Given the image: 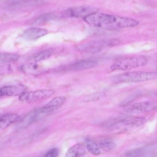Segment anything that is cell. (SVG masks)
<instances>
[{"mask_svg": "<svg viewBox=\"0 0 157 157\" xmlns=\"http://www.w3.org/2000/svg\"><path fill=\"white\" fill-rule=\"evenodd\" d=\"M97 64L95 60L85 59L78 61L63 67L65 70L78 71L85 70L93 67Z\"/></svg>", "mask_w": 157, "mask_h": 157, "instance_id": "30bf717a", "label": "cell"}, {"mask_svg": "<svg viewBox=\"0 0 157 157\" xmlns=\"http://www.w3.org/2000/svg\"><path fill=\"white\" fill-rule=\"evenodd\" d=\"M57 17L52 14L45 13L40 15L30 20L29 22L32 25H38L56 19Z\"/></svg>", "mask_w": 157, "mask_h": 157, "instance_id": "2e32d148", "label": "cell"}, {"mask_svg": "<svg viewBox=\"0 0 157 157\" xmlns=\"http://www.w3.org/2000/svg\"><path fill=\"white\" fill-rule=\"evenodd\" d=\"M86 147L89 152L94 155H98L101 153L99 146L93 141L87 139L86 142Z\"/></svg>", "mask_w": 157, "mask_h": 157, "instance_id": "e0dca14e", "label": "cell"}, {"mask_svg": "<svg viewBox=\"0 0 157 157\" xmlns=\"http://www.w3.org/2000/svg\"><path fill=\"white\" fill-rule=\"evenodd\" d=\"M147 59L145 56L124 58L119 59L111 67L113 70H126L145 66L147 62Z\"/></svg>", "mask_w": 157, "mask_h": 157, "instance_id": "277c9868", "label": "cell"}, {"mask_svg": "<svg viewBox=\"0 0 157 157\" xmlns=\"http://www.w3.org/2000/svg\"><path fill=\"white\" fill-rule=\"evenodd\" d=\"M53 52L52 49H50L42 51L35 56V60L36 61H39L47 59L51 55Z\"/></svg>", "mask_w": 157, "mask_h": 157, "instance_id": "d6986e66", "label": "cell"}, {"mask_svg": "<svg viewBox=\"0 0 157 157\" xmlns=\"http://www.w3.org/2000/svg\"><path fill=\"white\" fill-rule=\"evenodd\" d=\"M20 119V116L16 114L9 113L2 115L0 117V129H5Z\"/></svg>", "mask_w": 157, "mask_h": 157, "instance_id": "5bb4252c", "label": "cell"}, {"mask_svg": "<svg viewBox=\"0 0 157 157\" xmlns=\"http://www.w3.org/2000/svg\"><path fill=\"white\" fill-rule=\"evenodd\" d=\"M2 69H0V70H2V71H0V73H1L2 72V74L4 72H10L11 71V68L10 66H4L2 67Z\"/></svg>", "mask_w": 157, "mask_h": 157, "instance_id": "cb8c5ba5", "label": "cell"}, {"mask_svg": "<svg viewBox=\"0 0 157 157\" xmlns=\"http://www.w3.org/2000/svg\"><path fill=\"white\" fill-rule=\"evenodd\" d=\"M140 151L138 150H135L128 152L126 155V157H138Z\"/></svg>", "mask_w": 157, "mask_h": 157, "instance_id": "603a6c76", "label": "cell"}, {"mask_svg": "<svg viewBox=\"0 0 157 157\" xmlns=\"http://www.w3.org/2000/svg\"><path fill=\"white\" fill-rule=\"evenodd\" d=\"M117 39L102 40L92 42L85 44L81 47V49L87 52H96L105 48L111 47L117 45L120 43Z\"/></svg>", "mask_w": 157, "mask_h": 157, "instance_id": "52a82bcc", "label": "cell"}, {"mask_svg": "<svg viewBox=\"0 0 157 157\" xmlns=\"http://www.w3.org/2000/svg\"><path fill=\"white\" fill-rule=\"evenodd\" d=\"M66 98L64 97H56L41 108L44 112L48 114L59 109L64 104Z\"/></svg>", "mask_w": 157, "mask_h": 157, "instance_id": "8fae6325", "label": "cell"}, {"mask_svg": "<svg viewBox=\"0 0 157 157\" xmlns=\"http://www.w3.org/2000/svg\"><path fill=\"white\" fill-rule=\"evenodd\" d=\"M27 90V88L22 84L8 85L1 88L0 95L1 97L21 96Z\"/></svg>", "mask_w": 157, "mask_h": 157, "instance_id": "9c48e42d", "label": "cell"}, {"mask_svg": "<svg viewBox=\"0 0 157 157\" xmlns=\"http://www.w3.org/2000/svg\"><path fill=\"white\" fill-rule=\"evenodd\" d=\"M47 33L45 29L39 28H30L26 30L24 33L23 37L29 40H34L42 37Z\"/></svg>", "mask_w": 157, "mask_h": 157, "instance_id": "7c38bea8", "label": "cell"}, {"mask_svg": "<svg viewBox=\"0 0 157 157\" xmlns=\"http://www.w3.org/2000/svg\"><path fill=\"white\" fill-rule=\"evenodd\" d=\"M47 114L42 111L41 108H40L27 115L21 121L27 124H30L41 119Z\"/></svg>", "mask_w": 157, "mask_h": 157, "instance_id": "4fadbf2b", "label": "cell"}, {"mask_svg": "<svg viewBox=\"0 0 157 157\" xmlns=\"http://www.w3.org/2000/svg\"><path fill=\"white\" fill-rule=\"evenodd\" d=\"M123 109L129 113H149L157 110V101H147L127 104L124 106Z\"/></svg>", "mask_w": 157, "mask_h": 157, "instance_id": "5b68a950", "label": "cell"}, {"mask_svg": "<svg viewBox=\"0 0 157 157\" xmlns=\"http://www.w3.org/2000/svg\"><path fill=\"white\" fill-rule=\"evenodd\" d=\"M59 151L57 148H53L49 150L46 153L45 157H57Z\"/></svg>", "mask_w": 157, "mask_h": 157, "instance_id": "7402d4cb", "label": "cell"}, {"mask_svg": "<svg viewBox=\"0 0 157 157\" xmlns=\"http://www.w3.org/2000/svg\"><path fill=\"white\" fill-rule=\"evenodd\" d=\"M146 121L144 117H117L107 121L109 127L118 128L122 130L137 128L144 124Z\"/></svg>", "mask_w": 157, "mask_h": 157, "instance_id": "3957f363", "label": "cell"}, {"mask_svg": "<svg viewBox=\"0 0 157 157\" xmlns=\"http://www.w3.org/2000/svg\"><path fill=\"white\" fill-rule=\"evenodd\" d=\"M98 10L91 6H82L68 8L63 13L64 17L84 18L92 14L97 12Z\"/></svg>", "mask_w": 157, "mask_h": 157, "instance_id": "ba28073f", "label": "cell"}, {"mask_svg": "<svg viewBox=\"0 0 157 157\" xmlns=\"http://www.w3.org/2000/svg\"><path fill=\"white\" fill-rule=\"evenodd\" d=\"M89 24L94 26L108 28L133 27L139 22L130 18L96 12L84 18Z\"/></svg>", "mask_w": 157, "mask_h": 157, "instance_id": "6da1fadb", "label": "cell"}, {"mask_svg": "<svg viewBox=\"0 0 157 157\" xmlns=\"http://www.w3.org/2000/svg\"><path fill=\"white\" fill-rule=\"evenodd\" d=\"M86 153L83 146L78 144L72 146L67 150L65 157H84Z\"/></svg>", "mask_w": 157, "mask_h": 157, "instance_id": "9a60e30c", "label": "cell"}, {"mask_svg": "<svg viewBox=\"0 0 157 157\" xmlns=\"http://www.w3.org/2000/svg\"><path fill=\"white\" fill-rule=\"evenodd\" d=\"M19 55L13 53H2L0 54L1 63L11 62L17 61L19 58Z\"/></svg>", "mask_w": 157, "mask_h": 157, "instance_id": "ac0fdd59", "label": "cell"}, {"mask_svg": "<svg viewBox=\"0 0 157 157\" xmlns=\"http://www.w3.org/2000/svg\"><path fill=\"white\" fill-rule=\"evenodd\" d=\"M22 70L25 73L31 74H37L40 73L38 70V66L36 64H31L27 67H23Z\"/></svg>", "mask_w": 157, "mask_h": 157, "instance_id": "44dd1931", "label": "cell"}, {"mask_svg": "<svg viewBox=\"0 0 157 157\" xmlns=\"http://www.w3.org/2000/svg\"><path fill=\"white\" fill-rule=\"evenodd\" d=\"M99 146L103 151L108 152L114 149L116 147V145L111 141H105L100 143Z\"/></svg>", "mask_w": 157, "mask_h": 157, "instance_id": "ffe728a7", "label": "cell"}, {"mask_svg": "<svg viewBox=\"0 0 157 157\" xmlns=\"http://www.w3.org/2000/svg\"><path fill=\"white\" fill-rule=\"evenodd\" d=\"M157 77V72L144 71L125 72L114 75L112 81L115 83L123 82H138L149 81Z\"/></svg>", "mask_w": 157, "mask_h": 157, "instance_id": "7a4b0ae2", "label": "cell"}, {"mask_svg": "<svg viewBox=\"0 0 157 157\" xmlns=\"http://www.w3.org/2000/svg\"><path fill=\"white\" fill-rule=\"evenodd\" d=\"M54 93V90L52 89L26 92L20 96L19 99L25 103L35 102L47 98L52 95Z\"/></svg>", "mask_w": 157, "mask_h": 157, "instance_id": "8992f818", "label": "cell"}]
</instances>
